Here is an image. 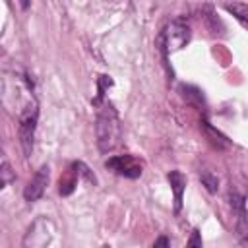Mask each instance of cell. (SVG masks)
Wrapping results in <instances>:
<instances>
[{
  "mask_svg": "<svg viewBox=\"0 0 248 248\" xmlns=\"http://www.w3.org/2000/svg\"><path fill=\"white\" fill-rule=\"evenodd\" d=\"M97 116H95V136H97V147L101 153H108L118 145L122 128L120 118L110 103H97Z\"/></svg>",
  "mask_w": 248,
  "mask_h": 248,
  "instance_id": "1",
  "label": "cell"
},
{
  "mask_svg": "<svg viewBox=\"0 0 248 248\" xmlns=\"http://www.w3.org/2000/svg\"><path fill=\"white\" fill-rule=\"evenodd\" d=\"M37 116H39V107L35 101H29L25 105V108L19 114V126H17V134H19V145L23 149V155H31L33 149V140H35V128H37Z\"/></svg>",
  "mask_w": 248,
  "mask_h": 248,
  "instance_id": "2",
  "label": "cell"
},
{
  "mask_svg": "<svg viewBox=\"0 0 248 248\" xmlns=\"http://www.w3.org/2000/svg\"><path fill=\"white\" fill-rule=\"evenodd\" d=\"M229 203H231V209H232V215H234V229H236V236L240 240V244L244 248H248V211H246V205H244V198L231 190L229 192Z\"/></svg>",
  "mask_w": 248,
  "mask_h": 248,
  "instance_id": "3",
  "label": "cell"
},
{
  "mask_svg": "<svg viewBox=\"0 0 248 248\" xmlns=\"http://www.w3.org/2000/svg\"><path fill=\"white\" fill-rule=\"evenodd\" d=\"M159 41L163 43V46L167 50H178V48H182L190 41V27H188V23L182 21V19H174L167 27V31H163V35H161Z\"/></svg>",
  "mask_w": 248,
  "mask_h": 248,
  "instance_id": "4",
  "label": "cell"
},
{
  "mask_svg": "<svg viewBox=\"0 0 248 248\" xmlns=\"http://www.w3.org/2000/svg\"><path fill=\"white\" fill-rule=\"evenodd\" d=\"M105 165L112 172H116L120 176H126V178L141 176V163L134 155H116V157H110Z\"/></svg>",
  "mask_w": 248,
  "mask_h": 248,
  "instance_id": "5",
  "label": "cell"
},
{
  "mask_svg": "<svg viewBox=\"0 0 248 248\" xmlns=\"http://www.w3.org/2000/svg\"><path fill=\"white\" fill-rule=\"evenodd\" d=\"M48 176H50L48 165L39 167V170L33 174V178L27 182V186H25V190H23L25 202H37V200L45 194V190H46V186H48Z\"/></svg>",
  "mask_w": 248,
  "mask_h": 248,
  "instance_id": "6",
  "label": "cell"
},
{
  "mask_svg": "<svg viewBox=\"0 0 248 248\" xmlns=\"http://www.w3.org/2000/svg\"><path fill=\"white\" fill-rule=\"evenodd\" d=\"M169 182H170V190L174 194V211L178 213L182 207V196L186 190V176L180 170H170L169 172Z\"/></svg>",
  "mask_w": 248,
  "mask_h": 248,
  "instance_id": "7",
  "label": "cell"
},
{
  "mask_svg": "<svg viewBox=\"0 0 248 248\" xmlns=\"http://www.w3.org/2000/svg\"><path fill=\"white\" fill-rule=\"evenodd\" d=\"M225 10L231 12L244 27H248V4H240V2H232V4H225Z\"/></svg>",
  "mask_w": 248,
  "mask_h": 248,
  "instance_id": "8",
  "label": "cell"
},
{
  "mask_svg": "<svg viewBox=\"0 0 248 248\" xmlns=\"http://www.w3.org/2000/svg\"><path fill=\"white\" fill-rule=\"evenodd\" d=\"M76 184H78V172H76V170H70V172L60 180V194H62V196L72 194V190L76 188Z\"/></svg>",
  "mask_w": 248,
  "mask_h": 248,
  "instance_id": "9",
  "label": "cell"
},
{
  "mask_svg": "<svg viewBox=\"0 0 248 248\" xmlns=\"http://www.w3.org/2000/svg\"><path fill=\"white\" fill-rule=\"evenodd\" d=\"M200 180H202V184L207 188V192H211V194L217 192L219 180H217V176H215L211 170H202V172H200Z\"/></svg>",
  "mask_w": 248,
  "mask_h": 248,
  "instance_id": "10",
  "label": "cell"
},
{
  "mask_svg": "<svg viewBox=\"0 0 248 248\" xmlns=\"http://www.w3.org/2000/svg\"><path fill=\"white\" fill-rule=\"evenodd\" d=\"M12 180H16V172L12 170L8 159L4 157V159H2V165H0V182H2V188L8 186Z\"/></svg>",
  "mask_w": 248,
  "mask_h": 248,
  "instance_id": "11",
  "label": "cell"
},
{
  "mask_svg": "<svg viewBox=\"0 0 248 248\" xmlns=\"http://www.w3.org/2000/svg\"><path fill=\"white\" fill-rule=\"evenodd\" d=\"M72 169H76L78 176H83L87 182H91V184H95V182H97V180H95V174L89 170V167H87L85 163H81V161H76V163L72 165Z\"/></svg>",
  "mask_w": 248,
  "mask_h": 248,
  "instance_id": "12",
  "label": "cell"
},
{
  "mask_svg": "<svg viewBox=\"0 0 248 248\" xmlns=\"http://www.w3.org/2000/svg\"><path fill=\"white\" fill-rule=\"evenodd\" d=\"M188 248H203L202 246V236H200V231H192L190 238H188Z\"/></svg>",
  "mask_w": 248,
  "mask_h": 248,
  "instance_id": "13",
  "label": "cell"
},
{
  "mask_svg": "<svg viewBox=\"0 0 248 248\" xmlns=\"http://www.w3.org/2000/svg\"><path fill=\"white\" fill-rule=\"evenodd\" d=\"M153 248H170V244H169V238H167V236H159V238L155 240Z\"/></svg>",
  "mask_w": 248,
  "mask_h": 248,
  "instance_id": "14",
  "label": "cell"
}]
</instances>
